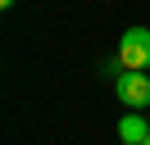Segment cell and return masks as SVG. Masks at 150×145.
Returning a JSON list of instances; mask_svg holds the SVG:
<instances>
[{
    "instance_id": "obj_1",
    "label": "cell",
    "mask_w": 150,
    "mask_h": 145,
    "mask_svg": "<svg viewBox=\"0 0 150 145\" xmlns=\"http://www.w3.org/2000/svg\"><path fill=\"white\" fill-rule=\"evenodd\" d=\"M114 95L123 109H150V77L146 68H127L123 77H114Z\"/></svg>"
},
{
    "instance_id": "obj_2",
    "label": "cell",
    "mask_w": 150,
    "mask_h": 145,
    "mask_svg": "<svg viewBox=\"0 0 150 145\" xmlns=\"http://www.w3.org/2000/svg\"><path fill=\"white\" fill-rule=\"evenodd\" d=\"M118 54L127 68H150V27H127L118 36Z\"/></svg>"
},
{
    "instance_id": "obj_3",
    "label": "cell",
    "mask_w": 150,
    "mask_h": 145,
    "mask_svg": "<svg viewBox=\"0 0 150 145\" xmlns=\"http://www.w3.org/2000/svg\"><path fill=\"white\" fill-rule=\"evenodd\" d=\"M118 141H123V145H141V141H150V118L141 113V109H132V113L118 118Z\"/></svg>"
},
{
    "instance_id": "obj_4",
    "label": "cell",
    "mask_w": 150,
    "mask_h": 145,
    "mask_svg": "<svg viewBox=\"0 0 150 145\" xmlns=\"http://www.w3.org/2000/svg\"><path fill=\"white\" fill-rule=\"evenodd\" d=\"M14 5H18V0H0V9H14Z\"/></svg>"
},
{
    "instance_id": "obj_5",
    "label": "cell",
    "mask_w": 150,
    "mask_h": 145,
    "mask_svg": "<svg viewBox=\"0 0 150 145\" xmlns=\"http://www.w3.org/2000/svg\"><path fill=\"white\" fill-rule=\"evenodd\" d=\"M141 145H150V141H141Z\"/></svg>"
}]
</instances>
